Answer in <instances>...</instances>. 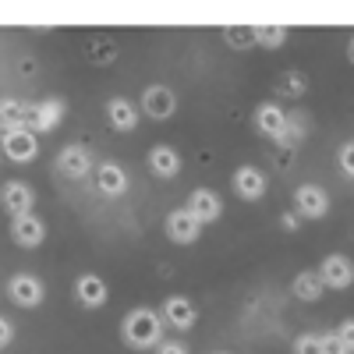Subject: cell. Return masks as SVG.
Masks as SVG:
<instances>
[{
  "instance_id": "cell-3",
  "label": "cell",
  "mask_w": 354,
  "mask_h": 354,
  "mask_svg": "<svg viewBox=\"0 0 354 354\" xmlns=\"http://www.w3.org/2000/svg\"><path fill=\"white\" fill-rule=\"evenodd\" d=\"M294 213L301 220H322L330 213V192L319 185H301L294 192Z\"/></svg>"
},
{
  "instance_id": "cell-34",
  "label": "cell",
  "mask_w": 354,
  "mask_h": 354,
  "mask_svg": "<svg viewBox=\"0 0 354 354\" xmlns=\"http://www.w3.org/2000/svg\"><path fill=\"white\" fill-rule=\"evenodd\" d=\"M220 354H223V351H220Z\"/></svg>"
},
{
  "instance_id": "cell-29",
  "label": "cell",
  "mask_w": 354,
  "mask_h": 354,
  "mask_svg": "<svg viewBox=\"0 0 354 354\" xmlns=\"http://www.w3.org/2000/svg\"><path fill=\"white\" fill-rule=\"evenodd\" d=\"M322 351H326V354H351L337 333H326V337H322Z\"/></svg>"
},
{
  "instance_id": "cell-19",
  "label": "cell",
  "mask_w": 354,
  "mask_h": 354,
  "mask_svg": "<svg viewBox=\"0 0 354 354\" xmlns=\"http://www.w3.org/2000/svg\"><path fill=\"white\" fill-rule=\"evenodd\" d=\"M145 163H149V170L156 177H163V181H174V177L181 174V156H177V149H170V145H153Z\"/></svg>"
},
{
  "instance_id": "cell-7",
  "label": "cell",
  "mask_w": 354,
  "mask_h": 354,
  "mask_svg": "<svg viewBox=\"0 0 354 354\" xmlns=\"http://www.w3.org/2000/svg\"><path fill=\"white\" fill-rule=\"evenodd\" d=\"M163 322L170 330H192L198 322V308L192 305V298H185V294H170L163 301Z\"/></svg>"
},
{
  "instance_id": "cell-9",
  "label": "cell",
  "mask_w": 354,
  "mask_h": 354,
  "mask_svg": "<svg viewBox=\"0 0 354 354\" xmlns=\"http://www.w3.org/2000/svg\"><path fill=\"white\" fill-rule=\"evenodd\" d=\"M163 227H167V238L177 241V245H192V241H198V234H202V223L188 213V205H185V209L167 213Z\"/></svg>"
},
{
  "instance_id": "cell-32",
  "label": "cell",
  "mask_w": 354,
  "mask_h": 354,
  "mask_svg": "<svg viewBox=\"0 0 354 354\" xmlns=\"http://www.w3.org/2000/svg\"><path fill=\"white\" fill-rule=\"evenodd\" d=\"M11 340H15V326H11V319H4V322H0V344L8 347Z\"/></svg>"
},
{
  "instance_id": "cell-22",
  "label": "cell",
  "mask_w": 354,
  "mask_h": 354,
  "mask_svg": "<svg viewBox=\"0 0 354 354\" xmlns=\"http://www.w3.org/2000/svg\"><path fill=\"white\" fill-rule=\"evenodd\" d=\"M223 43L230 46V50H248V46H255V28L252 25H223Z\"/></svg>"
},
{
  "instance_id": "cell-18",
  "label": "cell",
  "mask_w": 354,
  "mask_h": 354,
  "mask_svg": "<svg viewBox=\"0 0 354 354\" xmlns=\"http://www.w3.org/2000/svg\"><path fill=\"white\" fill-rule=\"evenodd\" d=\"M96 188L103 192V195H110V198H117V195H124L128 192V174H124V167L121 163H96Z\"/></svg>"
},
{
  "instance_id": "cell-1",
  "label": "cell",
  "mask_w": 354,
  "mask_h": 354,
  "mask_svg": "<svg viewBox=\"0 0 354 354\" xmlns=\"http://www.w3.org/2000/svg\"><path fill=\"white\" fill-rule=\"evenodd\" d=\"M121 340L131 351H153L163 344V315L153 308H131L121 319Z\"/></svg>"
},
{
  "instance_id": "cell-23",
  "label": "cell",
  "mask_w": 354,
  "mask_h": 354,
  "mask_svg": "<svg viewBox=\"0 0 354 354\" xmlns=\"http://www.w3.org/2000/svg\"><path fill=\"white\" fill-rule=\"evenodd\" d=\"M252 28H255V46H262V50H280L287 43L283 25H252Z\"/></svg>"
},
{
  "instance_id": "cell-17",
  "label": "cell",
  "mask_w": 354,
  "mask_h": 354,
  "mask_svg": "<svg viewBox=\"0 0 354 354\" xmlns=\"http://www.w3.org/2000/svg\"><path fill=\"white\" fill-rule=\"evenodd\" d=\"M61 117H64V100H43V103L32 106V121H28V131L46 135V131H53L57 124H61Z\"/></svg>"
},
{
  "instance_id": "cell-26",
  "label": "cell",
  "mask_w": 354,
  "mask_h": 354,
  "mask_svg": "<svg viewBox=\"0 0 354 354\" xmlns=\"http://www.w3.org/2000/svg\"><path fill=\"white\" fill-rule=\"evenodd\" d=\"M294 354H326L322 351V337L319 333H301L294 340Z\"/></svg>"
},
{
  "instance_id": "cell-30",
  "label": "cell",
  "mask_w": 354,
  "mask_h": 354,
  "mask_svg": "<svg viewBox=\"0 0 354 354\" xmlns=\"http://www.w3.org/2000/svg\"><path fill=\"white\" fill-rule=\"evenodd\" d=\"M156 354H188V347H185L181 340H163V344L156 347Z\"/></svg>"
},
{
  "instance_id": "cell-24",
  "label": "cell",
  "mask_w": 354,
  "mask_h": 354,
  "mask_svg": "<svg viewBox=\"0 0 354 354\" xmlns=\"http://www.w3.org/2000/svg\"><path fill=\"white\" fill-rule=\"evenodd\" d=\"M305 93H308V78H305L301 71H287V75H280V82H277V96L298 100V96H305Z\"/></svg>"
},
{
  "instance_id": "cell-31",
  "label": "cell",
  "mask_w": 354,
  "mask_h": 354,
  "mask_svg": "<svg viewBox=\"0 0 354 354\" xmlns=\"http://www.w3.org/2000/svg\"><path fill=\"white\" fill-rule=\"evenodd\" d=\"M280 227H283V230H298V227H301V216L290 209V213H283V216H280Z\"/></svg>"
},
{
  "instance_id": "cell-25",
  "label": "cell",
  "mask_w": 354,
  "mask_h": 354,
  "mask_svg": "<svg viewBox=\"0 0 354 354\" xmlns=\"http://www.w3.org/2000/svg\"><path fill=\"white\" fill-rule=\"evenodd\" d=\"M301 142H305V117H301V113H287V131H283L280 145H287V149H298Z\"/></svg>"
},
{
  "instance_id": "cell-8",
  "label": "cell",
  "mask_w": 354,
  "mask_h": 354,
  "mask_svg": "<svg viewBox=\"0 0 354 354\" xmlns=\"http://www.w3.org/2000/svg\"><path fill=\"white\" fill-rule=\"evenodd\" d=\"M106 298H110V290H106V280L103 277H96V273H82L78 280H75V301L82 305V308H103L106 305Z\"/></svg>"
},
{
  "instance_id": "cell-21",
  "label": "cell",
  "mask_w": 354,
  "mask_h": 354,
  "mask_svg": "<svg viewBox=\"0 0 354 354\" xmlns=\"http://www.w3.org/2000/svg\"><path fill=\"white\" fill-rule=\"evenodd\" d=\"M32 106L36 103H18V100H4L0 106V121H4V131H21L32 121Z\"/></svg>"
},
{
  "instance_id": "cell-13",
  "label": "cell",
  "mask_w": 354,
  "mask_h": 354,
  "mask_svg": "<svg viewBox=\"0 0 354 354\" xmlns=\"http://www.w3.org/2000/svg\"><path fill=\"white\" fill-rule=\"evenodd\" d=\"M188 213H192L202 227H205V223H216L220 213H223V202H220V195L209 192V188H195L192 198H188Z\"/></svg>"
},
{
  "instance_id": "cell-12",
  "label": "cell",
  "mask_w": 354,
  "mask_h": 354,
  "mask_svg": "<svg viewBox=\"0 0 354 354\" xmlns=\"http://www.w3.org/2000/svg\"><path fill=\"white\" fill-rule=\"evenodd\" d=\"M138 117H142V110H138L131 100H124V96L106 100V124H110L113 131H121V135L135 131V128H138Z\"/></svg>"
},
{
  "instance_id": "cell-10",
  "label": "cell",
  "mask_w": 354,
  "mask_h": 354,
  "mask_svg": "<svg viewBox=\"0 0 354 354\" xmlns=\"http://www.w3.org/2000/svg\"><path fill=\"white\" fill-rule=\"evenodd\" d=\"M319 277H322V283L333 287V290H347L354 283V262L347 255H326L322 266H319Z\"/></svg>"
},
{
  "instance_id": "cell-27",
  "label": "cell",
  "mask_w": 354,
  "mask_h": 354,
  "mask_svg": "<svg viewBox=\"0 0 354 354\" xmlns=\"http://www.w3.org/2000/svg\"><path fill=\"white\" fill-rule=\"evenodd\" d=\"M337 163H340V174L351 177L354 181V142H344L340 145V153H337Z\"/></svg>"
},
{
  "instance_id": "cell-33",
  "label": "cell",
  "mask_w": 354,
  "mask_h": 354,
  "mask_svg": "<svg viewBox=\"0 0 354 354\" xmlns=\"http://www.w3.org/2000/svg\"><path fill=\"white\" fill-rule=\"evenodd\" d=\"M347 57H351V64H354V36H351V43H347Z\"/></svg>"
},
{
  "instance_id": "cell-6",
  "label": "cell",
  "mask_w": 354,
  "mask_h": 354,
  "mask_svg": "<svg viewBox=\"0 0 354 354\" xmlns=\"http://www.w3.org/2000/svg\"><path fill=\"white\" fill-rule=\"evenodd\" d=\"M57 174L71 177V181H82V177L93 174V156H88L85 145H64L57 153Z\"/></svg>"
},
{
  "instance_id": "cell-15",
  "label": "cell",
  "mask_w": 354,
  "mask_h": 354,
  "mask_svg": "<svg viewBox=\"0 0 354 354\" xmlns=\"http://www.w3.org/2000/svg\"><path fill=\"white\" fill-rule=\"evenodd\" d=\"M4 209L11 213V220L32 213V209H36V192H32V185L8 181V185H4Z\"/></svg>"
},
{
  "instance_id": "cell-16",
  "label": "cell",
  "mask_w": 354,
  "mask_h": 354,
  "mask_svg": "<svg viewBox=\"0 0 354 354\" xmlns=\"http://www.w3.org/2000/svg\"><path fill=\"white\" fill-rule=\"evenodd\" d=\"M234 192H238V198L245 202H259L266 195V174L259 167H238L234 170Z\"/></svg>"
},
{
  "instance_id": "cell-11",
  "label": "cell",
  "mask_w": 354,
  "mask_h": 354,
  "mask_svg": "<svg viewBox=\"0 0 354 354\" xmlns=\"http://www.w3.org/2000/svg\"><path fill=\"white\" fill-rule=\"evenodd\" d=\"M252 124H255L259 135L280 142L283 131H287V113H283V106H277V103H259V106H255V117H252Z\"/></svg>"
},
{
  "instance_id": "cell-4",
  "label": "cell",
  "mask_w": 354,
  "mask_h": 354,
  "mask_svg": "<svg viewBox=\"0 0 354 354\" xmlns=\"http://www.w3.org/2000/svg\"><path fill=\"white\" fill-rule=\"evenodd\" d=\"M4 156L11 163H32L39 156V135L36 131H4Z\"/></svg>"
},
{
  "instance_id": "cell-14",
  "label": "cell",
  "mask_w": 354,
  "mask_h": 354,
  "mask_svg": "<svg viewBox=\"0 0 354 354\" xmlns=\"http://www.w3.org/2000/svg\"><path fill=\"white\" fill-rule=\"evenodd\" d=\"M11 238H15V245H21V248H39L43 238H46V223H43L36 213L15 216V220H11Z\"/></svg>"
},
{
  "instance_id": "cell-20",
  "label": "cell",
  "mask_w": 354,
  "mask_h": 354,
  "mask_svg": "<svg viewBox=\"0 0 354 354\" xmlns=\"http://www.w3.org/2000/svg\"><path fill=\"white\" fill-rule=\"evenodd\" d=\"M290 290H294V298H298V301H319L322 294H326V283H322L319 270H305V273L294 277Z\"/></svg>"
},
{
  "instance_id": "cell-2",
  "label": "cell",
  "mask_w": 354,
  "mask_h": 354,
  "mask_svg": "<svg viewBox=\"0 0 354 354\" xmlns=\"http://www.w3.org/2000/svg\"><path fill=\"white\" fill-rule=\"evenodd\" d=\"M8 298H11L18 308H39L43 298H46V287H43V280L32 277V273H15V277L8 280Z\"/></svg>"
},
{
  "instance_id": "cell-5",
  "label": "cell",
  "mask_w": 354,
  "mask_h": 354,
  "mask_svg": "<svg viewBox=\"0 0 354 354\" xmlns=\"http://www.w3.org/2000/svg\"><path fill=\"white\" fill-rule=\"evenodd\" d=\"M142 113L145 117H153V121H167V117H174V110H177V96H174V88H167V85H149L142 93Z\"/></svg>"
},
{
  "instance_id": "cell-28",
  "label": "cell",
  "mask_w": 354,
  "mask_h": 354,
  "mask_svg": "<svg viewBox=\"0 0 354 354\" xmlns=\"http://www.w3.org/2000/svg\"><path fill=\"white\" fill-rule=\"evenodd\" d=\"M337 337H340L344 347L354 354V319H344V322H340V326H337Z\"/></svg>"
}]
</instances>
